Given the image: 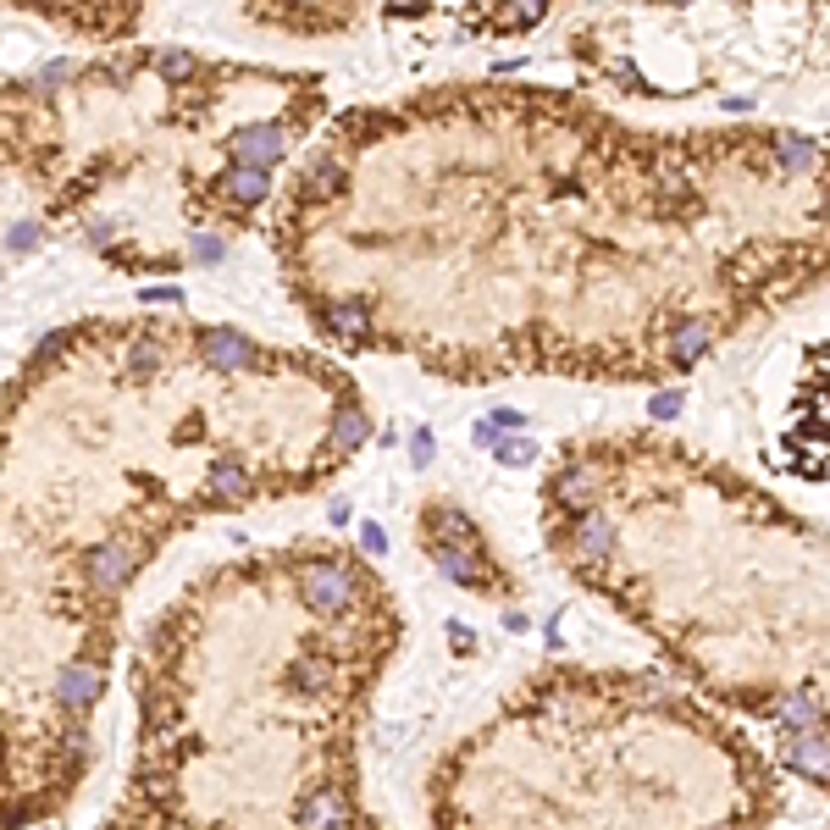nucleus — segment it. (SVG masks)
<instances>
[{
  "instance_id": "nucleus-17",
  "label": "nucleus",
  "mask_w": 830,
  "mask_h": 830,
  "mask_svg": "<svg viewBox=\"0 0 830 830\" xmlns=\"http://www.w3.org/2000/svg\"><path fill=\"white\" fill-rule=\"evenodd\" d=\"M327 327L338 332V338H349V344H360L371 332V305H360V299H349V305H332L327 310Z\"/></svg>"
},
{
  "instance_id": "nucleus-23",
  "label": "nucleus",
  "mask_w": 830,
  "mask_h": 830,
  "mask_svg": "<svg viewBox=\"0 0 830 830\" xmlns=\"http://www.w3.org/2000/svg\"><path fill=\"white\" fill-rule=\"evenodd\" d=\"M39 238H45V227H39V222H17L12 233H6V249H12V255H34Z\"/></svg>"
},
{
  "instance_id": "nucleus-12",
  "label": "nucleus",
  "mask_w": 830,
  "mask_h": 830,
  "mask_svg": "<svg viewBox=\"0 0 830 830\" xmlns=\"http://www.w3.org/2000/svg\"><path fill=\"white\" fill-rule=\"evenodd\" d=\"M222 194L233 205H261L266 194H272V178H266V172H255V166H227V172H222Z\"/></svg>"
},
{
  "instance_id": "nucleus-6",
  "label": "nucleus",
  "mask_w": 830,
  "mask_h": 830,
  "mask_svg": "<svg viewBox=\"0 0 830 830\" xmlns=\"http://www.w3.org/2000/svg\"><path fill=\"white\" fill-rule=\"evenodd\" d=\"M604 493V471L598 465H565V471L554 476V504H565L570 515H587L593 510V498Z\"/></svg>"
},
{
  "instance_id": "nucleus-20",
  "label": "nucleus",
  "mask_w": 830,
  "mask_h": 830,
  "mask_svg": "<svg viewBox=\"0 0 830 830\" xmlns=\"http://www.w3.org/2000/svg\"><path fill=\"white\" fill-rule=\"evenodd\" d=\"M775 155L786 166H808L814 161V139H803V133H775Z\"/></svg>"
},
{
  "instance_id": "nucleus-29",
  "label": "nucleus",
  "mask_w": 830,
  "mask_h": 830,
  "mask_svg": "<svg viewBox=\"0 0 830 830\" xmlns=\"http://www.w3.org/2000/svg\"><path fill=\"white\" fill-rule=\"evenodd\" d=\"M139 299H144V305H178L183 294H178V288H144Z\"/></svg>"
},
{
  "instance_id": "nucleus-32",
  "label": "nucleus",
  "mask_w": 830,
  "mask_h": 830,
  "mask_svg": "<svg viewBox=\"0 0 830 830\" xmlns=\"http://www.w3.org/2000/svg\"><path fill=\"white\" fill-rule=\"evenodd\" d=\"M709 830H731V825H709Z\"/></svg>"
},
{
  "instance_id": "nucleus-13",
  "label": "nucleus",
  "mask_w": 830,
  "mask_h": 830,
  "mask_svg": "<svg viewBox=\"0 0 830 830\" xmlns=\"http://www.w3.org/2000/svg\"><path fill=\"white\" fill-rule=\"evenodd\" d=\"M366 438H371L366 410H360V404H338V421H332V449H338V454L366 449Z\"/></svg>"
},
{
  "instance_id": "nucleus-11",
  "label": "nucleus",
  "mask_w": 830,
  "mask_h": 830,
  "mask_svg": "<svg viewBox=\"0 0 830 830\" xmlns=\"http://www.w3.org/2000/svg\"><path fill=\"white\" fill-rule=\"evenodd\" d=\"M432 559H438V570L449 581H460V587H487V565L471 554V548H438L432 543Z\"/></svg>"
},
{
  "instance_id": "nucleus-7",
  "label": "nucleus",
  "mask_w": 830,
  "mask_h": 830,
  "mask_svg": "<svg viewBox=\"0 0 830 830\" xmlns=\"http://www.w3.org/2000/svg\"><path fill=\"white\" fill-rule=\"evenodd\" d=\"M570 543H576L581 565H604V559L615 554V526H609L598 510H587V515H576V521H570Z\"/></svg>"
},
{
  "instance_id": "nucleus-22",
  "label": "nucleus",
  "mask_w": 830,
  "mask_h": 830,
  "mask_svg": "<svg viewBox=\"0 0 830 830\" xmlns=\"http://www.w3.org/2000/svg\"><path fill=\"white\" fill-rule=\"evenodd\" d=\"M493 443H498L493 454H498V460H504V465H515V471L537 460V443H532V438H493Z\"/></svg>"
},
{
  "instance_id": "nucleus-25",
  "label": "nucleus",
  "mask_w": 830,
  "mask_h": 830,
  "mask_svg": "<svg viewBox=\"0 0 830 830\" xmlns=\"http://www.w3.org/2000/svg\"><path fill=\"white\" fill-rule=\"evenodd\" d=\"M222 255H227V244H222V238H216V233H200V238H194V244H189V261H200V266L222 261Z\"/></svg>"
},
{
  "instance_id": "nucleus-16",
  "label": "nucleus",
  "mask_w": 830,
  "mask_h": 830,
  "mask_svg": "<svg viewBox=\"0 0 830 830\" xmlns=\"http://www.w3.org/2000/svg\"><path fill=\"white\" fill-rule=\"evenodd\" d=\"M299 183H305L310 200H332V194L344 189V166L332 161V155H316V161L305 166V178H299Z\"/></svg>"
},
{
  "instance_id": "nucleus-2",
  "label": "nucleus",
  "mask_w": 830,
  "mask_h": 830,
  "mask_svg": "<svg viewBox=\"0 0 830 830\" xmlns=\"http://www.w3.org/2000/svg\"><path fill=\"white\" fill-rule=\"evenodd\" d=\"M299 830H355V803L344 786H310L299 797Z\"/></svg>"
},
{
  "instance_id": "nucleus-28",
  "label": "nucleus",
  "mask_w": 830,
  "mask_h": 830,
  "mask_svg": "<svg viewBox=\"0 0 830 830\" xmlns=\"http://www.w3.org/2000/svg\"><path fill=\"white\" fill-rule=\"evenodd\" d=\"M360 543H366L371 554H382V548H388V537H382V526H377V521H366V526H360Z\"/></svg>"
},
{
  "instance_id": "nucleus-30",
  "label": "nucleus",
  "mask_w": 830,
  "mask_h": 830,
  "mask_svg": "<svg viewBox=\"0 0 830 830\" xmlns=\"http://www.w3.org/2000/svg\"><path fill=\"white\" fill-rule=\"evenodd\" d=\"M487 427H493V432H515V427H521V415H515V410H493V421H487Z\"/></svg>"
},
{
  "instance_id": "nucleus-10",
  "label": "nucleus",
  "mask_w": 830,
  "mask_h": 830,
  "mask_svg": "<svg viewBox=\"0 0 830 830\" xmlns=\"http://www.w3.org/2000/svg\"><path fill=\"white\" fill-rule=\"evenodd\" d=\"M714 344V327L703 316H681L676 332H670V360L676 366H698V355Z\"/></svg>"
},
{
  "instance_id": "nucleus-31",
  "label": "nucleus",
  "mask_w": 830,
  "mask_h": 830,
  "mask_svg": "<svg viewBox=\"0 0 830 830\" xmlns=\"http://www.w3.org/2000/svg\"><path fill=\"white\" fill-rule=\"evenodd\" d=\"M89 238H95V244H111V238H117V222H95L89 227Z\"/></svg>"
},
{
  "instance_id": "nucleus-21",
  "label": "nucleus",
  "mask_w": 830,
  "mask_h": 830,
  "mask_svg": "<svg viewBox=\"0 0 830 830\" xmlns=\"http://www.w3.org/2000/svg\"><path fill=\"white\" fill-rule=\"evenodd\" d=\"M128 371L133 377H155V371H161V344H155V338H139V344L128 349Z\"/></svg>"
},
{
  "instance_id": "nucleus-3",
  "label": "nucleus",
  "mask_w": 830,
  "mask_h": 830,
  "mask_svg": "<svg viewBox=\"0 0 830 830\" xmlns=\"http://www.w3.org/2000/svg\"><path fill=\"white\" fill-rule=\"evenodd\" d=\"M283 150H288V128L283 122H249V128L233 133V166H255V172H266Z\"/></svg>"
},
{
  "instance_id": "nucleus-9",
  "label": "nucleus",
  "mask_w": 830,
  "mask_h": 830,
  "mask_svg": "<svg viewBox=\"0 0 830 830\" xmlns=\"http://www.w3.org/2000/svg\"><path fill=\"white\" fill-rule=\"evenodd\" d=\"M786 764H792L797 775H808V781H825V725L786 736Z\"/></svg>"
},
{
  "instance_id": "nucleus-4",
  "label": "nucleus",
  "mask_w": 830,
  "mask_h": 830,
  "mask_svg": "<svg viewBox=\"0 0 830 830\" xmlns=\"http://www.w3.org/2000/svg\"><path fill=\"white\" fill-rule=\"evenodd\" d=\"M200 360L211 371H249L255 366V344H249L244 332H233V327H205L200 332Z\"/></svg>"
},
{
  "instance_id": "nucleus-19",
  "label": "nucleus",
  "mask_w": 830,
  "mask_h": 830,
  "mask_svg": "<svg viewBox=\"0 0 830 830\" xmlns=\"http://www.w3.org/2000/svg\"><path fill=\"white\" fill-rule=\"evenodd\" d=\"M144 714H150V731H155V736L178 731V720H183L178 698H166V692H150V698H144Z\"/></svg>"
},
{
  "instance_id": "nucleus-24",
  "label": "nucleus",
  "mask_w": 830,
  "mask_h": 830,
  "mask_svg": "<svg viewBox=\"0 0 830 830\" xmlns=\"http://www.w3.org/2000/svg\"><path fill=\"white\" fill-rule=\"evenodd\" d=\"M194 67H200V61H194L189 50H161V56H155V72H161V78H189Z\"/></svg>"
},
{
  "instance_id": "nucleus-18",
  "label": "nucleus",
  "mask_w": 830,
  "mask_h": 830,
  "mask_svg": "<svg viewBox=\"0 0 830 830\" xmlns=\"http://www.w3.org/2000/svg\"><path fill=\"white\" fill-rule=\"evenodd\" d=\"M211 493H216V498H249V476H244V465L216 460V465H211Z\"/></svg>"
},
{
  "instance_id": "nucleus-27",
  "label": "nucleus",
  "mask_w": 830,
  "mask_h": 830,
  "mask_svg": "<svg viewBox=\"0 0 830 830\" xmlns=\"http://www.w3.org/2000/svg\"><path fill=\"white\" fill-rule=\"evenodd\" d=\"M410 460H415V465H432V432H427V427L410 432Z\"/></svg>"
},
{
  "instance_id": "nucleus-15",
  "label": "nucleus",
  "mask_w": 830,
  "mask_h": 830,
  "mask_svg": "<svg viewBox=\"0 0 830 830\" xmlns=\"http://www.w3.org/2000/svg\"><path fill=\"white\" fill-rule=\"evenodd\" d=\"M819 709H825V703H819V692H792V698L775 709V720L786 725V736H797V731H814V725H819Z\"/></svg>"
},
{
  "instance_id": "nucleus-1",
  "label": "nucleus",
  "mask_w": 830,
  "mask_h": 830,
  "mask_svg": "<svg viewBox=\"0 0 830 830\" xmlns=\"http://www.w3.org/2000/svg\"><path fill=\"white\" fill-rule=\"evenodd\" d=\"M360 581L349 565H338V559H321V565H310L305 576H299V598H305L316 615H344L349 604H355Z\"/></svg>"
},
{
  "instance_id": "nucleus-26",
  "label": "nucleus",
  "mask_w": 830,
  "mask_h": 830,
  "mask_svg": "<svg viewBox=\"0 0 830 830\" xmlns=\"http://www.w3.org/2000/svg\"><path fill=\"white\" fill-rule=\"evenodd\" d=\"M648 410H653V421H670V415H681V388H676V393H670V388H664V393H653V404H648Z\"/></svg>"
},
{
  "instance_id": "nucleus-5",
  "label": "nucleus",
  "mask_w": 830,
  "mask_h": 830,
  "mask_svg": "<svg viewBox=\"0 0 830 830\" xmlns=\"http://www.w3.org/2000/svg\"><path fill=\"white\" fill-rule=\"evenodd\" d=\"M100 687H106V676H100V664H89V659L67 664V670H61V676H56V709H67V714L95 709V703H100Z\"/></svg>"
},
{
  "instance_id": "nucleus-8",
  "label": "nucleus",
  "mask_w": 830,
  "mask_h": 830,
  "mask_svg": "<svg viewBox=\"0 0 830 830\" xmlns=\"http://www.w3.org/2000/svg\"><path fill=\"white\" fill-rule=\"evenodd\" d=\"M128 576H133V554H128L122 543H100V548H89V581H95V587L117 593V587H128Z\"/></svg>"
},
{
  "instance_id": "nucleus-14",
  "label": "nucleus",
  "mask_w": 830,
  "mask_h": 830,
  "mask_svg": "<svg viewBox=\"0 0 830 830\" xmlns=\"http://www.w3.org/2000/svg\"><path fill=\"white\" fill-rule=\"evenodd\" d=\"M288 687H294V692H305V698H321V692H327L332 687V664L327 659H316V653H305V659H294V664H288Z\"/></svg>"
}]
</instances>
